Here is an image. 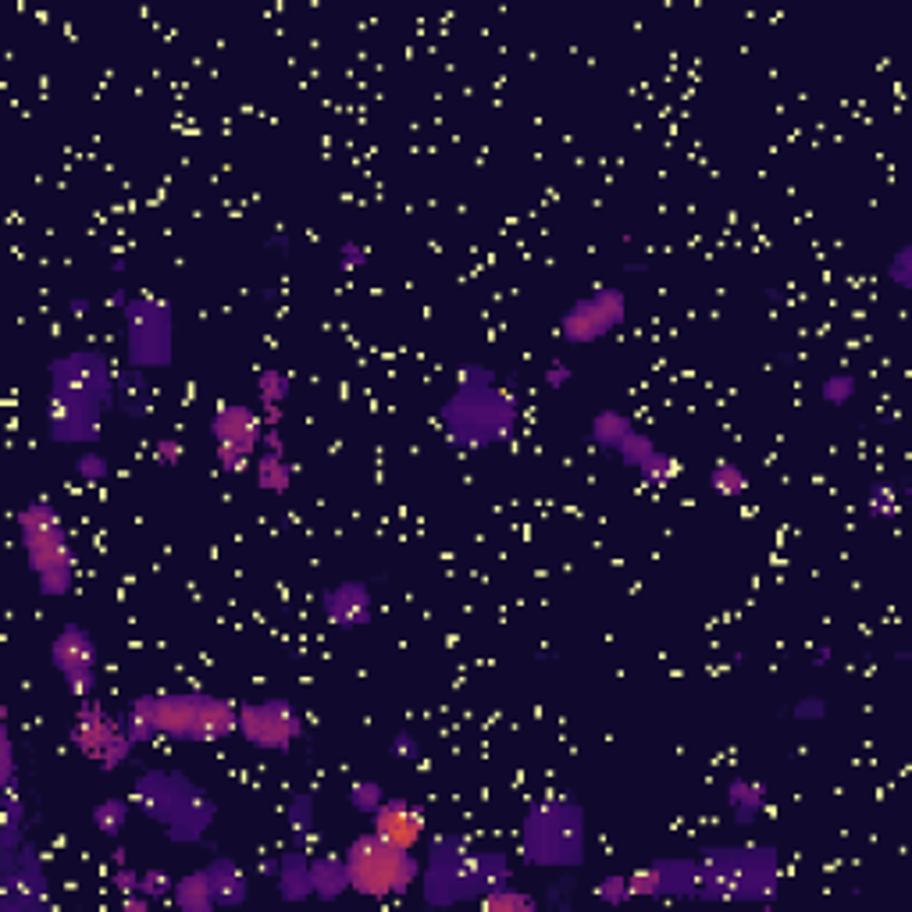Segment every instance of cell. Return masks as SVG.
Wrapping results in <instances>:
<instances>
[{
	"mask_svg": "<svg viewBox=\"0 0 912 912\" xmlns=\"http://www.w3.org/2000/svg\"><path fill=\"white\" fill-rule=\"evenodd\" d=\"M132 799L125 796V799H100L97 805H93V813H90V820H93V827L100 834H104L108 841H118L122 838V831H125V823H129V817H132Z\"/></svg>",
	"mask_w": 912,
	"mask_h": 912,
	"instance_id": "33",
	"label": "cell"
},
{
	"mask_svg": "<svg viewBox=\"0 0 912 912\" xmlns=\"http://www.w3.org/2000/svg\"><path fill=\"white\" fill-rule=\"evenodd\" d=\"M321 617L328 620L335 631H361L375 620V596L371 585L361 578H349L340 585L321 588Z\"/></svg>",
	"mask_w": 912,
	"mask_h": 912,
	"instance_id": "18",
	"label": "cell"
},
{
	"mask_svg": "<svg viewBox=\"0 0 912 912\" xmlns=\"http://www.w3.org/2000/svg\"><path fill=\"white\" fill-rule=\"evenodd\" d=\"M596 899L602 905H624L631 899V891H628V873H606L602 881L596 884Z\"/></svg>",
	"mask_w": 912,
	"mask_h": 912,
	"instance_id": "42",
	"label": "cell"
},
{
	"mask_svg": "<svg viewBox=\"0 0 912 912\" xmlns=\"http://www.w3.org/2000/svg\"><path fill=\"white\" fill-rule=\"evenodd\" d=\"M122 905H125V912H150V902L146 894H140V891H132V894H122Z\"/></svg>",
	"mask_w": 912,
	"mask_h": 912,
	"instance_id": "50",
	"label": "cell"
},
{
	"mask_svg": "<svg viewBox=\"0 0 912 912\" xmlns=\"http://www.w3.org/2000/svg\"><path fill=\"white\" fill-rule=\"evenodd\" d=\"M125 267H129L125 257H114V261H111V272H114V275H125Z\"/></svg>",
	"mask_w": 912,
	"mask_h": 912,
	"instance_id": "56",
	"label": "cell"
},
{
	"mask_svg": "<svg viewBox=\"0 0 912 912\" xmlns=\"http://www.w3.org/2000/svg\"><path fill=\"white\" fill-rule=\"evenodd\" d=\"M343 855L349 870V891L364 894V899H403L414 884H420L425 863L411 849H399L382 838L375 827L353 838Z\"/></svg>",
	"mask_w": 912,
	"mask_h": 912,
	"instance_id": "9",
	"label": "cell"
},
{
	"mask_svg": "<svg viewBox=\"0 0 912 912\" xmlns=\"http://www.w3.org/2000/svg\"><path fill=\"white\" fill-rule=\"evenodd\" d=\"M346 799H349V809L353 813H361V817H375L378 809H382V802L388 799L385 796V788H382V781H353L349 784V791H346Z\"/></svg>",
	"mask_w": 912,
	"mask_h": 912,
	"instance_id": "37",
	"label": "cell"
},
{
	"mask_svg": "<svg viewBox=\"0 0 912 912\" xmlns=\"http://www.w3.org/2000/svg\"><path fill=\"white\" fill-rule=\"evenodd\" d=\"M111 884H114V891H118V894H132V891H140V870H132L129 863L114 867V873H111Z\"/></svg>",
	"mask_w": 912,
	"mask_h": 912,
	"instance_id": "48",
	"label": "cell"
},
{
	"mask_svg": "<svg viewBox=\"0 0 912 912\" xmlns=\"http://www.w3.org/2000/svg\"><path fill=\"white\" fill-rule=\"evenodd\" d=\"M204 870H207V881H211L217 909H240V905H246V899H250V876H246V870L235 863L232 855H214Z\"/></svg>",
	"mask_w": 912,
	"mask_h": 912,
	"instance_id": "23",
	"label": "cell"
},
{
	"mask_svg": "<svg viewBox=\"0 0 912 912\" xmlns=\"http://www.w3.org/2000/svg\"><path fill=\"white\" fill-rule=\"evenodd\" d=\"M728 813L738 827H752L767 813V788L752 777H731L728 781Z\"/></svg>",
	"mask_w": 912,
	"mask_h": 912,
	"instance_id": "28",
	"label": "cell"
},
{
	"mask_svg": "<svg viewBox=\"0 0 912 912\" xmlns=\"http://www.w3.org/2000/svg\"><path fill=\"white\" fill-rule=\"evenodd\" d=\"M371 823H375V831L382 838L411 852L428 838V813L411 799H385L378 813L371 817Z\"/></svg>",
	"mask_w": 912,
	"mask_h": 912,
	"instance_id": "19",
	"label": "cell"
},
{
	"mask_svg": "<svg viewBox=\"0 0 912 912\" xmlns=\"http://www.w3.org/2000/svg\"><path fill=\"white\" fill-rule=\"evenodd\" d=\"M443 438L460 453H482L514 443L520 407L517 396L499 382L488 364L464 361L456 364V388L438 407Z\"/></svg>",
	"mask_w": 912,
	"mask_h": 912,
	"instance_id": "2",
	"label": "cell"
},
{
	"mask_svg": "<svg viewBox=\"0 0 912 912\" xmlns=\"http://www.w3.org/2000/svg\"><path fill=\"white\" fill-rule=\"evenodd\" d=\"M122 863H125V849L118 844V849H114V867H122Z\"/></svg>",
	"mask_w": 912,
	"mask_h": 912,
	"instance_id": "57",
	"label": "cell"
},
{
	"mask_svg": "<svg viewBox=\"0 0 912 912\" xmlns=\"http://www.w3.org/2000/svg\"><path fill=\"white\" fill-rule=\"evenodd\" d=\"M884 278L894 285V290H902V293L912 290V243H902L899 250L891 253V261L884 267Z\"/></svg>",
	"mask_w": 912,
	"mask_h": 912,
	"instance_id": "41",
	"label": "cell"
},
{
	"mask_svg": "<svg viewBox=\"0 0 912 912\" xmlns=\"http://www.w3.org/2000/svg\"><path fill=\"white\" fill-rule=\"evenodd\" d=\"M172 891H175V876L168 870L150 867L140 873V894H146L150 902H172Z\"/></svg>",
	"mask_w": 912,
	"mask_h": 912,
	"instance_id": "40",
	"label": "cell"
},
{
	"mask_svg": "<svg viewBox=\"0 0 912 912\" xmlns=\"http://www.w3.org/2000/svg\"><path fill=\"white\" fill-rule=\"evenodd\" d=\"M588 852V813L574 796L528 802L520 817L517 855L528 870H581Z\"/></svg>",
	"mask_w": 912,
	"mask_h": 912,
	"instance_id": "7",
	"label": "cell"
},
{
	"mask_svg": "<svg viewBox=\"0 0 912 912\" xmlns=\"http://www.w3.org/2000/svg\"><path fill=\"white\" fill-rule=\"evenodd\" d=\"M264 417L261 411L246 407V403H217L211 414V438L217 453V467L229 475H243L250 464L257 460L261 443H264Z\"/></svg>",
	"mask_w": 912,
	"mask_h": 912,
	"instance_id": "16",
	"label": "cell"
},
{
	"mask_svg": "<svg viewBox=\"0 0 912 912\" xmlns=\"http://www.w3.org/2000/svg\"><path fill=\"white\" fill-rule=\"evenodd\" d=\"M855 393H859V382H855V375H849V371H834V375H827L820 382V396L827 407H834V411L849 407Z\"/></svg>",
	"mask_w": 912,
	"mask_h": 912,
	"instance_id": "36",
	"label": "cell"
},
{
	"mask_svg": "<svg viewBox=\"0 0 912 912\" xmlns=\"http://www.w3.org/2000/svg\"><path fill=\"white\" fill-rule=\"evenodd\" d=\"M158 407V388L146 371L122 364L114 371V411L129 420H146Z\"/></svg>",
	"mask_w": 912,
	"mask_h": 912,
	"instance_id": "20",
	"label": "cell"
},
{
	"mask_svg": "<svg viewBox=\"0 0 912 912\" xmlns=\"http://www.w3.org/2000/svg\"><path fill=\"white\" fill-rule=\"evenodd\" d=\"M285 827H290V834H293V844L296 849H314V841H317V802L311 791H296V796L290 799V805H285Z\"/></svg>",
	"mask_w": 912,
	"mask_h": 912,
	"instance_id": "30",
	"label": "cell"
},
{
	"mask_svg": "<svg viewBox=\"0 0 912 912\" xmlns=\"http://www.w3.org/2000/svg\"><path fill=\"white\" fill-rule=\"evenodd\" d=\"M278 899L282 902H307L314 899V888H311V849H293L278 855Z\"/></svg>",
	"mask_w": 912,
	"mask_h": 912,
	"instance_id": "24",
	"label": "cell"
},
{
	"mask_svg": "<svg viewBox=\"0 0 912 912\" xmlns=\"http://www.w3.org/2000/svg\"><path fill=\"white\" fill-rule=\"evenodd\" d=\"M478 905H482V912H538L543 902L514 884H499L496 891H488Z\"/></svg>",
	"mask_w": 912,
	"mask_h": 912,
	"instance_id": "34",
	"label": "cell"
},
{
	"mask_svg": "<svg viewBox=\"0 0 912 912\" xmlns=\"http://www.w3.org/2000/svg\"><path fill=\"white\" fill-rule=\"evenodd\" d=\"M129 300H132V296H129L125 290H114V293H108V307L122 314V311L129 307Z\"/></svg>",
	"mask_w": 912,
	"mask_h": 912,
	"instance_id": "54",
	"label": "cell"
},
{
	"mask_svg": "<svg viewBox=\"0 0 912 912\" xmlns=\"http://www.w3.org/2000/svg\"><path fill=\"white\" fill-rule=\"evenodd\" d=\"M311 888L317 902H335L349 891L346 855L340 852H317L311 855Z\"/></svg>",
	"mask_w": 912,
	"mask_h": 912,
	"instance_id": "26",
	"label": "cell"
},
{
	"mask_svg": "<svg viewBox=\"0 0 912 912\" xmlns=\"http://www.w3.org/2000/svg\"><path fill=\"white\" fill-rule=\"evenodd\" d=\"M69 311H72V317H90L93 300H87V296H72V300H69Z\"/></svg>",
	"mask_w": 912,
	"mask_h": 912,
	"instance_id": "52",
	"label": "cell"
},
{
	"mask_svg": "<svg viewBox=\"0 0 912 912\" xmlns=\"http://www.w3.org/2000/svg\"><path fill=\"white\" fill-rule=\"evenodd\" d=\"M257 873H261V876H267V881H275V876H278V855H267V859H261V863H257Z\"/></svg>",
	"mask_w": 912,
	"mask_h": 912,
	"instance_id": "53",
	"label": "cell"
},
{
	"mask_svg": "<svg viewBox=\"0 0 912 912\" xmlns=\"http://www.w3.org/2000/svg\"><path fill=\"white\" fill-rule=\"evenodd\" d=\"M0 859H11L14 852L22 849V841L29 838L26 827H29V809H26V799L22 791H0Z\"/></svg>",
	"mask_w": 912,
	"mask_h": 912,
	"instance_id": "27",
	"label": "cell"
},
{
	"mask_svg": "<svg viewBox=\"0 0 912 912\" xmlns=\"http://www.w3.org/2000/svg\"><path fill=\"white\" fill-rule=\"evenodd\" d=\"M307 734V723L293 699L267 696L240 702V738L253 752H290Z\"/></svg>",
	"mask_w": 912,
	"mask_h": 912,
	"instance_id": "14",
	"label": "cell"
},
{
	"mask_svg": "<svg viewBox=\"0 0 912 912\" xmlns=\"http://www.w3.org/2000/svg\"><path fill=\"white\" fill-rule=\"evenodd\" d=\"M19 788V759H14V731L8 709H0V791Z\"/></svg>",
	"mask_w": 912,
	"mask_h": 912,
	"instance_id": "35",
	"label": "cell"
},
{
	"mask_svg": "<svg viewBox=\"0 0 912 912\" xmlns=\"http://www.w3.org/2000/svg\"><path fill=\"white\" fill-rule=\"evenodd\" d=\"M114 411V367L100 346L69 349L47 364V438L58 446H97Z\"/></svg>",
	"mask_w": 912,
	"mask_h": 912,
	"instance_id": "1",
	"label": "cell"
},
{
	"mask_svg": "<svg viewBox=\"0 0 912 912\" xmlns=\"http://www.w3.org/2000/svg\"><path fill=\"white\" fill-rule=\"evenodd\" d=\"M514 863L503 849H475L464 834L428 838V859L420 867V894L432 909L482 902L488 891L510 884Z\"/></svg>",
	"mask_w": 912,
	"mask_h": 912,
	"instance_id": "4",
	"label": "cell"
},
{
	"mask_svg": "<svg viewBox=\"0 0 912 912\" xmlns=\"http://www.w3.org/2000/svg\"><path fill=\"white\" fill-rule=\"evenodd\" d=\"M388 759H396V763H420V741L414 731H396L388 738Z\"/></svg>",
	"mask_w": 912,
	"mask_h": 912,
	"instance_id": "43",
	"label": "cell"
},
{
	"mask_svg": "<svg viewBox=\"0 0 912 912\" xmlns=\"http://www.w3.org/2000/svg\"><path fill=\"white\" fill-rule=\"evenodd\" d=\"M54 894H50L47 855L32 838L22 841V849L11 859H0V912H50Z\"/></svg>",
	"mask_w": 912,
	"mask_h": 912,
	"instance_id": "15",
	"label": "cell"
},
{
	"mask_svg": "<svg viewBox=\"0 0 912 912\" xmlns=\"http://www.w3.org/2000/svg\"><path fill=\"white\" fill-rule=\"evenodd\" d=\"M293 399V375L282 367H264L257 375V403L267 428H278L285 420V407Z\"/></svg>",
	"mask_w": 912,
	"mask_h": 912,
	"instance_id": "25",
	"label": "cell"
},
{
	"mask_svg": "<svg viewBox=\"0 0 912 912\" xmlns=\"http://www.w3.org/2000/svg\"><path fill=\"white\" fill-rule=\"evenodd\" d=\"M574 899H578V876H574V870H560V876L546 888L543 905L553 912H567Z\"/></svg>",
	"mask_w": 912,
	"mask_h": 912,
	"instance_id": "39",
	"label": "cell"
},
{
	"mask_svg": "<svg viewBox=\"0 0 912 912\" xmlns=\"http://www.w3.org/2000/svg\"><path fill=\"white\" fill-rule=\"evenodd\" d=\"M909 496V478L902 482H888L876 478L867 488V517L870 520H894L902 514V499Z\"/></svg>",
	"mask_w": 912,
	"mask_h": 912,
	"instance_id": "31",
	"label": "cell"
},
{
	"mask_svg": "<svg viewBox=\"0 0 912 912\" xmlns=\"http://www.w3.org/2000/svg\"><path fill=\"white\" fill-rule=\"evenodd\" d=\"M72 470H75V478H79V482L100 485V482H108L111 464H108V456L100 453V449L87 446V449H82V453L75 456V460H72Z\"/></svg>",
	"mask_w": 912,
	"mask_h": 912,
	"instance_id": "38",
	"label": "cell"
},
{
	"mask_svg": "<svg viewBox=\"0 0 912 912\" xmlns=\"http://www.w3.org/2000/svg\"><path fill=\"white\" fill-rule=\"evenodd\" d=\"M784 867L773 844H702L699 849V899L773 905L781 894Z\"/></svg>",
	"mask_w": 912,
	"mask_h": 912,
	"instance_id": "5",
	"label": "cell"
},
{
	"mask_svg": "<svg viewBox=\"0 0 912 912\" xmlns=\"http://www.w3.org/2000/svg\"><path fill=\"white\" fill-rule=\"evenodd\" d=\"M50 667L61 673V681L75 702L93 699L97 678H100V649H97V638L87 624L69 620L54 638H50Z\"/></svg>",
	"mask_w": 912,
	"mask_h": 912,
	"instance_id": "17",
	"label": "cell"
},
{
	"mask_svg": "<svg viewBox=\"0 0 912 912\" xmlns=\"http://www.w3.org/2000/svg\"><path fill=\"white\" fill-rule=\"evenodd\" d=\"M69 741L82 759H90V763L100 767L104 773L122 770L132 759V749H136V741H132L125 731L122 713L114 717L111 709L97 699L79 702L72 728H69Z\"/></svg>",
	"mask_w": 912,
	"mask_h": 912,
	"instance_id": "12",
	"label": "cell"
},
{
	"mask_svg": "<svg viewBox=\"0 0 912 912\" xmlns=\"http://www.w3.org/2000/svg\"><path fill=\"white\" fill-rule=\"evenodd\" d=\"M628 891L631 899H660V881H656V870L646 863L628 873Z\"/></svg>",
	"mask_w": 912,
	"mask_h": 912,
	"instance_id": "45",
	"label": "cell"
},
{
	"mask_svg": "<svg viewBox=\"0 0 912 912\" xmlns=\"http://www.w3.org/2000/svg\"><path fill=\"white\" fill-rule=\"evenodd\" d=\"M19 528V546L26 553V564L37 578V592L43 599L72 596L79 578V556L72 546V531L64 525L61 510L50 499H29L14 514Z\"/></svg>",
	"mask_w": 912,
	"mask_h": 912,
	"instance_id": "8",
	"label": "cell"
},
{
	"mask_svg": "<svg viewBox=\"0 0 912 912\" xmlns=\"http://www.w3.org/2000/svg\"><path fill=\"white\" fill-rule=\"evenodd\" d=\"M628 321V293L620 285H592L585 296H578L556 321V335L570 346H592L610 340V335Z\"/></svg>",
	"mask_w": 912,
	"mask_h": 912,
	"instance_id": "13",
	"label": "cell"
},
{
	"mask_svg": "<svg viewBox=\"0 0 912 912\" xmlns=\"http://www.w3.org/2000/svg\"><path fill=\"white\" fill-rule=\"evenodd\" d=\"M831 660H834V649H831V646H817V649H813V667H817V670L827 667Z\"/></svg>",
	"mask_w": 912,
	"mask_h": 912,
	"instance_id": "55",
	"label": "cell"
},
{
	"mask_svg": "<svg viewBox=\"0 0 912 912\" xmlns=\"http://www.w3.org/2000/svg\"><path fill=\"white\" fill-rule=\"evenodd\" d=\"M570 378H574V371H570V364L567 361H549V367L543 371V382L549 385V388H564V385H570Z\"/></svg>",
	"mask_w": 912,
	"mask_h": 912,
	"instance_id": "49",
	"label": "cell"
},
{
	"mask_svg": "<svg viewBox=\"0 0 912 912\" xmlns=\"http://www.w3.org/2000/svg\"><path fill=\"white\" fill-rule=\"evenodd\" d=\"M371 264V246L367 243H361V240H346L343 246H340V272L343 275H357L361 267H367Z\"/></svg>",
	"mask_w": 912,
	"mask_h": 912,
	"instance_id": "44",
	"label": "cell"
},
{
	"mask_svg": "<svg viewBox=\"0 0 912 912\" xmlns=\"http://www.w3.org/2000/svg\"><path fill=\"white\" fill-rule=\"evenodd\" d=\"M125 364L140 371H168L175 361V307L158 293L132 296L122 311Z\"/></svg>",
	"mask_w": 912,
	"mask_h": 912,
	"instance_id": "11",
	"label": "cell"
},
{
	"mask_svg": "<svg viewBox=\"0 0 912 912\" xmlns=\"http://www.w3.org/2000/svg\"><path fill=\"white\" fill-rule=\"evenodd\" d=\"M136 813L161 827V834L172 844H207V834L217 820V802L204 784L182 770H143L129 791Z\"/></svg>",
	"mask_w": 912,
	"mask_h": 912,
	"instance_id": "6",
	"label": "cell"
},
{
	"mask_svg": "<svg viewBox=\"0 0 912 912\" xmlns=\"http://www.w3.org/2000/svg\"><path fill=\"white\" fill-rule=\"evenodd\" d=\"M125 731L136 746L146 741H185V746H217L240 734V702L211 691H143L122 709Z\"/></svg>",
	"mask_w": 912,
	"mask_h": 912,
	"instance_id": "3",
	"label": "cell"
},
{
	"mask_svg": "<svg viewBox=\"0 0 912 912\" xmlns=\"http://www.w3.org/2000/svg\"><path fill=\"white\" fill-rule=\"evenodd\" d=\"M588 443L599 453H614L624 467H631L646 488H670L681 478V460L660 449L624 411H599L588 420Z\"/></svg>",
	"mask_w": 912,
	"mask_h": 912,
	"instance_id": "10",
	"label": "cell"
},
{
	"mask_svg": "<svg viewBox=\"0 0 912 912\" xmlns=\"http://www.w3.org/2000/svg\"><path fill=\"white\" fill-rule=\"evenodd\" d=\"M267 250H282V253H290L293 250V240H290V232L285 229H275L272 235H267V243H264Z\"/></svg>",
	"mask_w": 912,
	"mask_h": 912,
	"instance_id": "51",
	"label": "cell"
},
{
	"mask_svg": "<svg viewBox=\"0 0 912 912\" xmlns=\"http://www.w3.org/2000/svg\"><path fill=\"white\" fill-rule=\"evenodd\" d=\"M172 905H175L179 912H214V909H217L204 867L179 876V881H175V891H172Z\"/></svg>",
	"mask_w": 912,
	"mask_h": 912,
	"instance_id": "29",
	"label": "cell"
},
{
	"mask_svg": "<svg viewBox=\"0 0 912 912\" xmlns=\"http://www.w3.org/2000/svg\"><path fill=\"white\" fill-rule=\"evenodd\" d=\"M649 867L660 881V899H699V855H660Z\"/></svg>",
	"mask_w": 912,
	"mask_h": 912,
	"instance_id": "22",
	"label": "cell"
},
{
	"mask_svg": "<svg viewBox=\"0 0 912 912\" xmlns=\"http://www.w3.org/2000/svg\"><path fill=\"white\" fill-rule=\"evenodd\" d=\"M709 488H713V496L720 499H741L752 488V475L741 464L720 456V460L709 467Z\"/></svg>",
	"mask_w": 912,
	"mask_h": 912,
	"instance_id": "32",
	"label": "cell"
},
{
	"mask_svg": "<svg viewBox=\"0 0 912 912\" xmlns=\"http://www.w3.org/2000/svg\"><path fill=\"white\" fill-rule=\"evenodd\" d=\"M791 720H799V723H820V720H827V699L823 696H802L796 706H791Z\"/></svg>",
	"mask_w": 912,
	"mask_h": 912,
	"instance_id": "46",
	"label": "cell"
},
{
	"mask_svg": "<svg viewBox=\"0 0 912 912\" xmlns=\"http://www.w3.org/2000/svg\"><path fill=\"white\" fill-rule=\"evenodd\" d=\"M150 453H154V464H158V467H179V464H182V453H185V449H182V443H179V438H172V435H161L158 443H154V449H150Z\"/></svg>",
	"mask_w": 912,
	"mask_h": 912,
	"instance_id": "47",
	"label": "cell"
},
{
	"mask_svg": "<svg viewBox=\"0 0 912 912\" xmlns=\"http://www.w3.org/2000/svg\"><path fill=\"white\" fill-rule=\"evenodd\" d=\"M257 488L267 496H285L293 488V464L285 460L282 428H264V443L257 453Z\"/></svg>",
	"mask_w": 912,
	"mask_h": 912,
	"instance_id": "21",
	"label": "cell"
}]
</instances>
